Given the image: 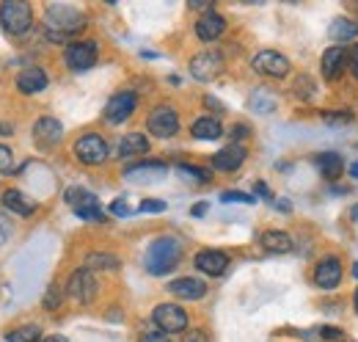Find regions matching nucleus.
I'll list each match as a JSON object with an SVG mask.
<instances>
[{
    "label": "nucleus",
    "mask_w": 358,
    "mask_h": 342,
    "mask_svg": "<svg viewBox=\"0 0 358 342\" xmlns=\"http://www.w3.org/2000/svg\"><path fill=\"white\" fill-rule=\"evenodd\" d=\"M89 25L86 14L72 3H47L45 6V28L52 42H66L78 36Z\"/></svg>",
    "instance_id": "obj_1"
},
{
    "label": "nucleus",
    "mask_w": 358,
    "mask_h": 342,
    "mask_svg": "<svg viewBox=\"0 0 358 342\" xmlns=\"http://www.w3.org/2000/svg\"><path fill=\"white\" fill-rule=\"evenodd\" d=\"M182 252H185V249H182V240L174 238V235L155 238V240L149 243L146 254H143V268H146V273H152V276H166V273H171L179 265V259H182Z\"/></svg>",
    "instance_id": "obj_2"
},
{
    "label": "nucleus",
    "mask_w": 358,
    "mask_h": 342,
    "mask_svg": "<svg viewBox=\"0 0 358 342\" xmlns=\"http://www.w3.org/2000/svg\"><path fill=\"white\" fill-rule=\"evenodd\" d=\"M0 25L11 36L28 34L31 25H34V8H31V3H22V0H6V3H0Z\"/></svg>",
    "instance_id": "obj_3"
},
{
    "label": "nucleus",
    "mask_w": 358,
    "mask_h": 342,
    "mask_svg": "<svg viewBox=\"0 0 358 342\" xmlns=\"http://www.w3.org/2000/svg\"><path fill=\"white\" fill-rule=\"evenodd\" d=\"M345 276V265L336 254H325L314 262L312 268V285L322 293H334L342 285Z\"/></svg>",
    "instance_id": "obj_4"
},
{
    "label": "nucleus",
    "mask_w": 358,
    "mask_h": 342,
    "mask_svg": "<svg viewBox=\"0 0 358 342\" xmlns=\"http://www.w3.org/2000/svg\"><path fill=\"white\" fill-rule=\"evenodd\" d=\"M64 199H66V205L75 210L78 218H83V221H89V224H105L108 218H105V210L99 207V199L86 191V188H66V193H64Z\"/></svg>",
    "instance_id": "obj_5"
},
{
    "label": "nucleus",
    "mask_w": 358,
    "mask_h": 342,
    "mask_svg": "<svg viewBox=\"0 0 358 342\" xmlns=\"http://www.w3.org/2000/svg\"><path fill=\"white\" fill-rule=\"evenodd\" d=\"M64 290H66V299H72L75 303H94V301H96V293H99V282H96L94 271L78 268V271L69 273Z\"/></svg>",
    "instance_id": "obj_6"
},
{
    "label": "nucleus",
    "mask_w": 358,
    "mask_h": 342,
    "mask_svg": "<svg viewBox=\"0 0 358 342\" xmlns=\"http://www.w3.org/2000/svg\"><path fill=\"white\" fill-rule=\"evenodd\" d=\"M152 323L163 331V334H185L187 329H190V317H187V312L177 306V303H157L155 309H152Z\"/></svg>",
    "instance_id": "obj_7"
},
{
    "label": "nucleus",
    "mask_w": 358,
    "mask_h": 342,
    "mask_svg": "<svg viewBox=\"0 0 358 342\" xmlns=\"http://www.w3.org/2000/svg\"><path fill=\"white\" fill-rule=\"evenodd\" d=\"M72 152H75V158H78L83 166H102V163L110 158V146H108V141H105L102 135H96V132L80 135V138L75 141Z\"/></svg>",
    "instance_id": "obj_8"
},
{
    "label": "nucleus",
    "mask_w": 358,
    "mask_h": 342,
    "mask_svg": "<svg viewBox=\"0 0 358 342\" xmlns=\"http://www.w3.org/2000/svg\"><path fill=\"white\" fill-rule=\"evenodd\" d=\"M99 58V44L96 39H80V42H69L64 50V64L72 72H86L96 64Z\"/></svg>",
    "instance_id": "obj_9"
},
{
    "label": "nucleus",
    "mask_w": 358,
    "mask_h": 342,
    "mask_svg": "<svg viewBox=\"0 0 358 342\" xmlns=\"http://www.w3.org/2000/svg\"><path fill=\"white\" fill-rule=\"evenodd\" d=\"M251 69H254L257 75H262V78L281 81V78L289 75L292 64H289V58H287L284 53H278V50H259V53L251 58Z\"/></svg>",
    "instance_id": "obj_10"
},
{
    "label": "nucleus",
    "mask_w": 358,
    "mask_h": 342,
    "mask_svg": "<svg viewBox=\"0 0 358 342\" xmlns=\"http://www.w3.org/2000/svg\"><path fill=\"white\" fill-rule=\"evenodd\" d=\"M146 130L155 138H174L179 132V114L174 105H155L146 116Z\"/></svg>",
    "instance_id": "obj_11"
},
{
    "label": "nucleus",
    "mask_w": 358,
    "mask_h": 342,
    "mask_svg": "<svg viewBox=\"0 0 358 342\" xmlns=\"http://www.w3.org/2000/svg\"><path fill=\"white\" fill-rule=\"evenodd\" d=\"M138 108V94L135 91H116L108 105L102 108V116L108 125H124Z\"/></svg>",
    "instance_id": "obj_12"
},
{
    "label": "nucleus",
    "mask_w": 358,
    "mask_h": 342,
    "mask_svg": "<svg viewBox=\"0 0 358 342\" xmlns=\"http://www.w3.org/2000/svg\"><path fill=\"white\" fill-rule=\"evenodd\" d=\"M221 72H224V55L215 53V50H204V53H199V55L190 58V75L199 83H210Z\"/></svg>",
    "instance_id": "obj_13"
},
{
    "label": "nucleus",
    "mask_w": 358,
    "mask_h": 342,
    "mask_svg": "<svg viewBox=\"0 0 358 342\" xmlns=\"http://www.w3.org/2000/svg\"><path fill=\"white\" fill-rule=\"evenodd\" d=\"M350 67V53L345 50V47H328L325 53H322V58H320V72H322V78L325 81H339L342 78V72Z\"/></svg>",
    "instance_id": "obj_14"
},
{
    "label": "nucleus",
    "mask_w": 358,
    "mask_h": 342,
    "mask_svg": "<svg viewBox=\"0 0 358 342\" xmlns=\"http://www.w3.org/2000/svg\"><path fill=\"white\" fill-rule=\"evenodd\" d=\"M193 265H196L199 273L215 279V276H224L226 273V268H229V254L221 252V249H201V252H196V256H193Z\"/></svg>",
    "instance_id": "obj_15"
},
{
    "label": "nucleus",
    "mask_w": 358,
    "mask_h": 342,
    "mask_svg": "<svg viewBox=\"0 0 358 342\" xmlns=\"http://www.w3.org/2000/svg\"><path fill=\"white\" fill-rule=\"evenodd\" d=\"M196 36H199V42L210 44L215 42V39H221L226 34V17H221L218 11H207V14H201L199 20H196Z\"/></svg>",
    "instance_id": "obj_16"
},
{
    "label": "nucleus",
    "mask_w": 358,
    "mask_h": 342,
    "mask_svg": "<svg viewBox=\"0 0 358 342\" xmlns=\"http://www.w3.org/2000/svg\"><path fill=\"white\" fill-rule=\"evenodd\" d=\"M14 86H17L20 94H42L50 86V78H47V72L42 67H25V69H20Z\"/></svg>",
    "instance_id": "obj_17"
},
{
    "label": "nucleus",
    "mask_w": 358,
    "mask_h": 342,
    "mask_svg": "<svg viewBox=\"0 0 358 342\" xmlns=\"http://www.w3.org/2000/svg\"><path fill=\"white\" fill-rule=\"evenodd\" d=\"M64 138V125L52 116H42L36 125H34V141L42 146V149H50L55 144H61Z\"/></svg>",
    "instance_id": "obj_18"
},
{
    "label": "nucleus",
    "mask_w": 358,
    "mask_h": 342,
    "mask_svg": "<svg viewBox=\"0 0 358 342\" xmlns=\"http://www.w3.org/2000/svg\"><path fill=\"white\" fill-rule=\"evenodd\" d=\"M248 158V149L243 144H229L221 152L213 155V169L215 171H237Z\"/></svg>",
    "instance_id": "obj_19"
},
{
    "label": "nucleus",
    "mask_w": 358,
    "mask_h": 342,
    "mask_svg": "<svg viewBox=\"0 0 358 342\" xmlns=\"http://www.w3.org/2000/svg\"><path fill=\"white\" fill-rule=\"evenodd\" d=\"M169 293L182 301H201L207 296V282H201L196 276H182L169 285Z\"/></svg>",
    "instance_id": "obj_20"
},
{
    "label": "nucleus",
    "mask_w": 358,
    "mask_h": 342,
    "mask_svg": "<svg viewBox=\"0 0 358 342\" xmlns=\"http://www.w3.org/2000/svg\"><path fill=\"white\" fill-rule=\"evenodd\" d=\"M259 246L268 252V254H289L295 249V240L289 232L284 229H265L259 235Z\"/></svg>",
    "instance_id": "obj_21"
},
{
    "label": "nucleus",
    "mask_w": 358,
    "mask_h": 342,
    "mask_svg": "<svg viewBox=\"0 0 358 342\" xmlns=\"http://www.w3.org/2000/svg\"><path fill=\"white\" fill-rule=\"evenodd\" d=\"M149 149H152V144H149V138H146L143 132H127V135H122V141H119V146H116V155H119L122 160H130V158L146 155Z\"/></svg>",
    "instance_id": "obj_22"
},
{
    "label": "nucleus",
    "mask_w": 358,
    "mask_h": 342,
    "mask_svg": "<svg viewBox=\"0 0 358 342\" xmlns=\"http://www.w3.org/2000/svg\"><path fill=\"white\" fill-rule=\"evenodd\" d=\"M0 202H3V207H6L8 213H17V215H22V218L36 213V202L28 199V196H25L22 191H17V188H8Z\"/></svg>",
    "instance_id": "obj_23"
},
{
    "label": "nucleus",
    "mask_w": 358,
    "mask_h": 342,
    "mask_svg": "<svg viewBox=\"0 0 358 342\" xmlns=\"http://www.w3.org/2000/svg\"><path fill=\"white\" fill-rule=\"evenodd\" d=\"M314 166L320 169V174L328 179V182H334V179H339L342 177V171H345V160H342V155L339 152H320V155H314Z\"/></svg>",
    "instance_id": "obj_24"
},
{
    "label": "nucleus",
    "mask_w": 358,
    "mask_h": 342,
    "mask_svg": "<svg viewBox=\"0 0 358 342\" xmlns=\"http://www.w3.org/2000/svg\"><path fill=\"white\" fill-rule=\"evenodd\" d=\"M190 135L196 141H218L224 135V125L218 122V116H199L190 125Z\"/></svg>",
    "instance_id": "obj_25"
},
{
    "label": "nucleus",
    "mask_w": 358,
    "mask_h": 342,
    "mask_svg": "<svg viewBox=\"0 0 358 342\" xmlns=\"http://www.w3.org/2000/svg\"><path fill=\"white\" fill-rule=\"evenodd\" d=\"M328 36H331V42H336V47L342 42H356L358 22L350 20V17H336V20L331 22V28H328Z\"/></svg>",
    "instance_id": "obj_26"
},
{
    "label": "nucleus",
    "mask_w": 358,
    "mask_h": 342,
    "mask_svg": "<svg viewBox=\"0 0 358 342\" xmlns=\"http://www.w3.org/2000/svg\"><path fill=\"white\" fill-rule=\"evenodd\" d=\"M83 268H89V271H119L122 259L116 254H108V252H91L83 259Z\"/></svg>",
    "instance_id": "obj_27"
},
{
    "label": "nucleus",
    "mask_w": 358,
    "mask_h": 342,
    "mask_svg": "<svg viewBox=\"0 0 358 342\" xmlns=\"http://www.w3.org/2000/svg\"><path fill=\"white\" fill-rule=\"evenodd\" d=\"M248 108L254 111V114H262V116H268L275 111V97L265 91V88H257L251 97H248Z\"/></svg>",
    "instance_id": "obj_28"
},
{
    "label": "nucleus",
    "mask_w": 358,
    "mask_h": 342,
    "mask_svg": "<svg viewBox=\"0 0 358 342\" xmlns=\"http://www.w3.org/2000/svg\"><path fill=\"white\" fill-rule=\"evenodd\" d=\"M169 166L163 163V160H141V163H133V166H127L124 169V177L127 179H138L141 174H166Z\"/></svg>",
    "instance_id": "obj_29"
},
{
    "label": "nucleus",
    "mask_w": 358,
    "mask_h": 342,
    "mask_svg": "<svg viewBox=\"0 0 358 342\" xmlns=\"http://www.w3.org/2000/svg\"><path fill=\"white\" fill-rule=\"evenodd\" d=\"M42 340V329L36 323H25V326H17L6 334V342H39Z\"/></svg>",
    "instance_id": "obj_30"
},
{
    "label": "nucleus",
    "mask_w": 358,
    "mask_h": 342,
    "mask_svg": "<svg viewBox=\"0 0 358 342\" xmlns=\"http://www.w3.org/2000/svg\"><path fill=\"white\" fill-rule=\"evenodd\" d=\"M177 171L185 179H193V182H210L213 179L210 169H201V166H193V163H179Z\"/></svg>",
    "instance_id": "obj_31"
},
{
    "label": "nucleus",
    "mask_w": 358,
    "mask_h": 342,
    "mask_svg": "<svg viewBox=\"0 0 358 342\" xmlns=\"http://www.w3.org/2000/svg\"><path fill=\"white\" fill-rule=\"evenodd\" d=\"M64 296H66V290H64L61 285H50L45 293V299H42V306H45L47 312H55V309H61Z\"/></svg>",
    "instance_id": "obj_32"
},
{
    "label": "nucleus",
    "mask_w": 358,
    "mask_h": 342,
    "mask_svg": "<svg viewBox=\"0 0 358 342\" xmlns=\"http://www.w3.org/2000/svg\"><path fill=\"white\" fill-rule=\"evenodd\" d=\"M221 202H240V205H257V196H251V193H243V191H226L224 196H221Z\"/></svg>",
    "instance_id": "obj_33"
},
{
    "label": "nucleus",
    "mask_w": 358,
    "mask_h": 342,
    "mask_svg": "<svg viewBox=\"0 0 358 342\" xmlns=\"http://www.w3.org/2000/svg\"><path fill=\"white\" fill-rule=\"evenodd\" d=\"M166 210H169V205L160 199H143L138 205V213H166Z\"/></svg>",
    "instance_id": "obj_34"
},
{
    "label": "nucleus",
    "mask_w": 358,
    "mask_h": 342,
    "mask_svg": "<svg viewBox=\"0 0 358 342\" xmlns=\"http://www.w3.org/2000/svg\"><path fill=\"white\" fill-rule=\"evenodd\" d=\"M11 171H14V152L0 144V174H11Z\"/></svg>",
    "instance_id": "obj_35"
},
{
    "label": "nucleus",
    "mask_w": 358,
    "mask_h": 342,
    "mask_svg": "<svg viewBox=\"0 0 358 342\" xmlns=\"http://www.w3.org/2000/svg\"><path fill=\"white\" fill-rule=\"evenodd\" d=\"M182 342H210V337H207L204 329H187V331L182 334Z\"/></svg>",
    "instance_id": "obj_36"
},
{
    "label": "nucleus",
    "mask_w": 358,
    "mask_h": 342,
    "mask_svg": "<svg viewBox=\"0 0 358 342\" xmlns=\"http://www.w3.org/2000/svg\"><path fill=\"white\" fill-rule=\"evenodd\" d=\"M110 213L116 215V218H127V215H133V207H130L124 199H116V202L110 205Z\"/></svg>",
    "instance_id": "obj_37"
},
{
    "label": "nucleus",
    "mask_w": 358,
    "mask_h": 342,
    "mask_svg": "<svg viewBox=\"0 0 358 342\" xmlns=\"http://www.w3.org/2000/svg\"><path fill=\"white\" fill-rule=\"evenodd\" d=\"M141 342H171V337L163 334L160 329H152V331H143L141 334Z\"/></svg>",
    "instance_id": "obj_38"
},
{
    "label": "nucleus",
    "mask_w": 358,
    "mask_h": 342,
    "mask_svg": "<svg viewBox=\"0 0 358 342\" xmlns=\"http://www.w3.org/2000/svg\"><path fill=\"white\" fill-rule=\"evenodd\" d=\"M317 334H320L322 340H328V342L342 340V331H339V329H334V326H322V329H317Z\"/></svg>",
    "instance_id": "obj_39"
},
{
    "label": "nucleus",
    "mask_w": 358,
    "mask_h": 342,
    "mask_svg": "<svg viewBox=\"0 0 358 342\" xmlns=\"http://www.w3.org/2000/svg\"><path fill=\"white\" fill-rule=\"evenodd\" d=\"M251 135V130L245 128V125H234V128H229V138L234 141V144H240L243 138H248Z\"/></svg>",
    "instance_id": "obj_40"
},
{
    "label": "nucleus",
    "mask_w": 358,
    "mask_h": 342,
    "mask_svg": "<svg viewBox=\"0 0 358 342\" xmlns=\"http://www.w3.org/2000/svg\"><path fill=\"white\" fill-rule=\"evenodd\" d=\"M11 232H14V226H11V221L6 218V215H0V246L11 238Z\"/></svg>",
    "instance_id": "obj_41"
},
{
    "label": "nucleus",
    "mask_w": 358,
    "mask_h": 342,
    "mask_svg": "<svg viewBox=\"0 0 358 342\" xmlns=\"http://www.w3.org/2000/svg\"><path fill=\"white\" fill-rule=\"evenodd\" d=\"M322 119H325V122H334V125H339V122H350V111H339V114H322Z\"/></svg>",
    "instance_id": "obj_42"
},
{
    "label": "nucleus",
    "mask_w": 358,
    "mask_h": 342,
    "mask_svg": "<svg viewBox=\"0 0 358 342\" xmlns=\"http://www.w3.org/2000/svg\"><path fill=\"white\" fill-rule=\"evenodd\" d=\"M204 105H210L215 114H224V111H226V108L221 105V102H218V100H215V97H204Z\"/></svg>",
    "instance_id": "obj_43"
},
{
    "label": "nucleus",
    "mask_w": 358,
    "mask_h": 342,
    "mask_svg": "<svg viewBox=\"0 0 358 342\" xmlns=\"http://www.w3.org/2000/svg\"><path fill=\"white\" fill-rule=\"evenodd\" d=\"M204 213H207V202H199V205H193V210H190V215H196V218Z\"/></svg>",
    "instance_id": "obj_44"
},
{
    "label": "nucleus",
    "mask_w": 358,
    "mask_h": 342,
    "mask_svg": "<svg viewBox=\"0 0 358 342\" xmlns=\"http://www.w3.org/2000/svg\"><path fill=\"white\" fill-rule=\"evenodd\" d=\"M350 67H353V75L358 78V44H356V50L350 53Z\"/></svg>",
    "instance_id": "obj_45"
},
{
    "label": "nucleus",
    "mask_w": 358,
    "mask_h": 342,
    "mask_svg": "<svg viewBox=\"0 0 358 342\" xmlns=\"http://www.w3.org/2000/svg\"><path fill=\"white\" fill-rule=\"evenodd\" d=\"M11 132H14L11 125H3V122H0V135H11Z\"/></svg>",
    "instance_id": "obj_46"
},
{
    "label": "nucleus",
    "mask_w": 358,
    "mask_h": 342,
    "mask_svg": "<svg viewBox=\"0 0 358 342\" xmlns=\"http://www.w3.org/2000/svg\"><path fill=\"white\" fill-rule=\"evenodd\" d=\"M350 177H353V179H358V160L350 166Z\"/></svg>",
    "instance_id": "obj_47"
},
{
    "label": "nucleus",
    "mask_w": 358,
    "mask_h": 342,
    "mask_svg": "<svg viewBox=\"0 0 358 342\" xmlns=\"http://www.w3.org/2000/svg\"><path fill=\"white\" fill-rule=\"evenodd\" d=\"M45 342H69V340H64V337H47Z\"/></svg>",
    "instance_id": "obj_48"
},
{
    "label": "nucleus",
    "mask_w": 358,
    "mask_h": 342,
    "mask_svg": "<svg viewBox=\"0 0 358 342\" xmlns=\"http://www.w3.org/2000/svg\"><path fill=\"white\" fill-rule=\"evenodd\" d=\"M353 306H356V315H358V287H356V293H353Z\"/></svg>",
    "instance_id": "obj_49"
},
{
    "label": "nucleus",
    "mask_w": 358,
    "mask_h": 342,
    "mask_svg": "<svg viewBox=\"0 0 358 342\" xmlns=\"http://www.w3.org/2000/svg\"><path fill=\"white\" fill-rule=\"evenodd\" d=\"M350 218H353V221H358V205L353 207V213H350Z\"/></svg>",
    "instance_id": "obj_50"
}]
</instances>
